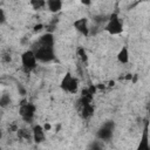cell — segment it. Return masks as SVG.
<instances>
[{"label": "cell", "mask_w": 150, "mask_h": 150, "mask_svg": "<svg viewBox=\"0 0 150 150\" xmlns=\"http://www.w3.org/2000/svg\"><path fill=\"white\" fill-rule=\"evenodd\" d=\"M35 110H36V107L33 103H30V102H22L20 104V108H19V114H20L21 118L25 122L30 123L33 121L34 115H35Z\"/></svg>", "instance_id": "obj_6"}, {"label": "cell", "mask_w": 150, "mask_h": 150, "mask_svg": "<svg viewBox=\"0 0 150 150\" xmlns=\"http://www.w3.org/2000/svg\"><path fill=\"white\" fill-rule=\"evenodd\" d=\"M105 30L111 35H117L123 32V23L117 13H111L105 25Z\"/></svg>", "instance_id": "obj_2"}, {"label": "cell", "mask_w": 150, "mask_h": 150, "mask_svg": "<svg viewBox=\"0 0 150 150\" xmlns=\"http://www.w3.org/2000/svg\"><path fill=\"white\" fill-rule=\"evenodd\" d=\"M42 27H43V25H42V23L35 25V26H34V32H40V30L42 29Z\"/></svg>", "instance_id": "obj_20"}, {"label": "cell", "mask_w": 150, "mask_h": 150, "mask_svg": "<svg viewBox=\"0 0 150 150\" xmlns=\"http://www.w3.org/2000/svg\"><path fill=\"white\" fill-rule=\"evenodd\" d=\"M45 131H46L45 128L42 125H40V124H35L33 127L32 134H33V139H34L35 143H42L45 141V138H46Z\"/></svg>", "instance_id": "obj_9"}, {"label": "cell", "mask_w": 150, "mask_h": 150, "mask_svg": "<svg viewBox=\"0 0 150 150\" xmlns=\"http://www.w3.org/2000/svg\"><path fill=\"white\" fill-rule=\"evenodd\" d=\"M108 16H105V15H97V16H95L94 18V21H96L97 23H102V22H105V21H108Z\"/></svg>", "instance_id": "obj_17"}, {"label": "cell", "mask_w": 150, "mask_h": 150, "mask_svg": "<svg viewBox=\"0 0 150 150\" xmlns=\"http://www.w3.org/2000/svg\"><path fill=\"white\" fill-rule=\"evenodd\" d=\"M114 129H115V122L114 121H105L97 130L96 132V137L101 141H109L112 137L114 134Z\"/></svg>", "instance_id": "obj_5"}, {"label": "cell", "mask_w": 150, "mask_h": 150, "mask_svg": "<svg viewBox=\"0 0 150 150\" xmlns=\"http://www.w3.org/2000/svg\"><path fill=\"white\" fill-rule=\"evenodd\" d=\"M18 136L20 137V138H22V139H30V137H33V134L30 135L27 130H25V129H19L18 130Z\"/></svg>", "instance_id": "obj_15"}, {"label": "cell", "mask_w": 150, "mask_h": 150, "mask_svg": "<svg viewBox=\"0 0 150 150\" xmlns=\"http://www.w3.org/2000/svg\"><path fill=\"white\" fill-rule=\"evenodd\" d=\"M94 110H95V108H94V105L91 103H88V104L82 105V109H81V116H82V118H89L93 115Z\"/></svg>", "instance_id": "obj_12"}, {"label": "cell", "mask_w": 150, "mask_h": 150, "mask_svg": "<svg viewBox=\"0 0 150 150\" xmlns=\"http://www.w3.org/2000/svg\"><path fill=\"white\" fill-rule=\"evenodd\" d=\"M60 87L64 91H68L70 94H76L79 90V81L70 73H66L61 80Z\"/></svg>", "instance_id": "obj_4"}, {"label": "cell", "mask_w": 150, "mask_h": 150, "mask_svg": "<svg viewBox=\"0 0 150 150\" xmlns=\"http://www.w3.org/2000/svg\"><path fill=\"white\" fill-rule=\"evenodd\" d=\"M74 27L77 32H80L81 34H83L84 36L89 35V28H88V19L87 18H81L77 19L74 22Z\"/></svg>", "instance_id": "obj_8"}, {"label": "cell", "mask_w": 150, "mask_h": 150, "mask_svg": "<svg viewBox=\"0 0 150 150\" xmlns=\"http://www.w3.org/2000/svg\"><path fill=\"white\" fill-rule=\"evenodd\" d=\"M47 7L52 13H57L62 8V0H47Z\"/></svg>", "instance_id": "obj_10"}, {"label": "cell", "mask_w": 150, "mask_h": 150, "mask_svg": "<svg viewBox=\"0 0 150 150\" xmlns=\"http://www.w3.org/2000/svg\"><path fill=\"white\" fill-rule=\"evenodd\" d=\"M18 90H19V93H20L21 95H25V94H26V90L22 88L21 84H18Z\"/></svg>", "instance_id": "obj_21"}, {"label": "cell", "mask_w": 150, "mask_h": 150, "mask_svg": "<svg viewBox=\"0 0 150 150\" xmlns=\"http://www.w3.org/2000/svg\"><path fill=\"white\" fill-rule=\"evenodd\" d=\"M80 1H81V4L84 5V6H90V5H91V0H80Z\"/></svg>", "instance_id": "obj_22"}, {"label": "cell", "mask_w": 150, "mask_h": 150, "mask_svg": "<svg viewBox=\"0 0 150 150\" xmlns=\"http://www.w3.org/2000/svg\"><path fill=\"white\" fill-rule=\"evenodd\" d=\"M89 148H90V149H101V145H98L96 142H93V143L89 145Z\"/></svg>", "instance_id": "obj_19"}, {"label": "cell", "mask_w": 150, "mask_h": 150, "mask_svg": "<svg viewBox=\"0 0 150 150\" xmlns=\"http://www.w3.org/2000/svg\"><path fill=\"white\" fill-rule=\"evenodd\" d=\"M138 150H150V144H149V122L145 121L144 128L142 131V137L139 141V144L137 146Z\"/></svg>", "instance_id": "obj_7"}, {"label": "cell", "mask_w": 150, "mask_h": 150, "mask_svg": "<svg viewBox=\"0 0 150 150\" xmlns=\"http://www.w3.org/2000/svg\"><path fill=\"white\" fill-rule=\"evenodd\" d=\"M36 62L38 59L32 49L26 50L21 54V64L25 73H30L32 70H34L36 68Z\"/></svg>", "instance_id": "obj_3"}, {"label": "cell", "mask_w": 150, "mask_h": 150, "mask_svg": "<svg viewBox=\"0 0 150 150\" xmlns=\"http://www.w3.org/2000/svg\"><path fill=\"white\" fill-rule=\"evenodd\" d=\"M5 21H6L5 12H4V9H0V23H1V25H4V23H5Z\"/></svg>", "instance_id": "obj_18"}, {"label": "cell", "mask_w": 150, "mask_h": 150, "mask_svg": "<svg viewBox=\"0 0 150 150\" xmlns=\"http://www.w3.org/2000/svg\"><path fill=\"white\" fill-rule=\"evenodd\" d=\"M29 4H30V6L33 7V9H35V11L41 9V8H43L45 6H47V1H46V0H30Z\"/></svg>", "instance_id": "obj_13"}, {"label": "cell", "mask_w": 150, "mask_h": 150, "mask_svg": "<svg viewBox=\"0 0 150 150\" xmlns=\"http://www.w3.org/2000/svg\"><path fill=\"white\" fill-rule=\"evenodd\" d=\"M117 60L121 63H128L129 62V50L127 46H123L121 48V50L117 54Z\"/></svg>", "instance_id": "obj_11"}, {"label": "cell", "mask_w": 150, "mask_h": 150, "mask_svg": "<svg viewBox=\"0 0 150 150\" xmlns=\"http://www.w3.org/2000/svg\"><path fill=\"white\" fill-rule=\"evenodd\" d=\"M9 103H11L9 95L8 94H2L1 97H0V105H1V108H5V107L9 105Z\"/></svg>", "instance_id": "obj_14"}, {"label": "cell", "mask_w": 150, "mask_h": 150, "mask_svg": "<svg viewBox=\"0 0 150 150\" xmlns=\"http://www.w3.org/2000/svg\"><path fill=\"white\" fill-rule=\"evenodd\" d=\"M43 128H45V130L47 131V130H49V129H50V124H49V123H46V124L43 125Z\"/></svg>", "instance_id": "obj_23"}, {"label": "cell", "mask_w": 150, "mask_h": 150, "mask_svg": "<svg viewBox=\"0 0 150 150\" xmlns=\"http://www.w3.org/2000/svg\"><path fill=\"white\" fill-rule=\"evenodd\" d=\"M77 55L80 56V59H81L83 62L88 60V55H87V52L84 50V48H79V50H77Z\"/></svg>", "instance_id": "obj_16"}, {"label": "cell", "mask_w": 150, "mask_h": 150, "mask_svg": "<svg viewBox=\"0 0 150 150\" xmlns=\"http://www.w3.org/2000/svg\"><path fill=\"white\" fill-rule=\"evenodd\" d=\"M32 50L34 52L38 61L49 62L55 59L54 52V36L52 33H46L33 45Z\"/></svg>", "instance_id": "obj_1"}]
</instances>
